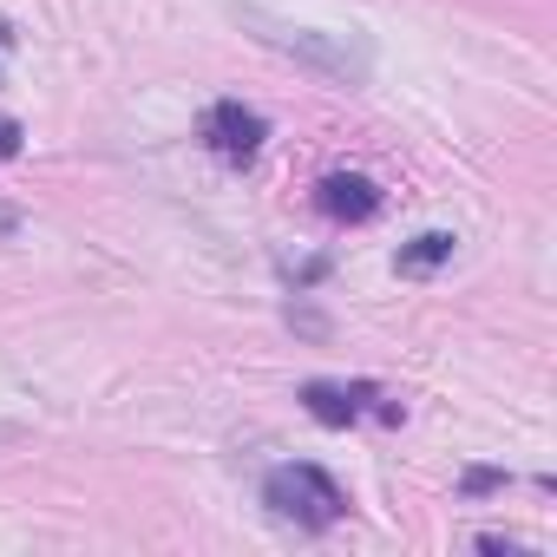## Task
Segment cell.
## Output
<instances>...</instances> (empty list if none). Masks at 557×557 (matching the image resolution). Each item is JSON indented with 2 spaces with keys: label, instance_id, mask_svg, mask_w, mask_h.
<instances>
[{
  "label": "cell",
  "instance_id": "6da1fadb",
  "mask_svg": "<svg viewBox=\"0 0 557 557\" xmlns=\"http://www.w3.org/2000/svg\"><path fill=\"white\" fill-rule=\"evenodd\" d=\"M262 505L275 518H289L296 531H329L348 518V492L335 485V472L309 466V459H289V466H269L262 479Z\"/></svg>",
  "mask_w": 557,
  "mask_h": 557
},
{
  "label": "cell",
  "instance_id": "7a4b0ae2",
  "mask_svg": "<svg viewBox=\"0 0 557 557\" xmlns=\"http://www.w3.org/2000/svg\"><path fill=\"white\" fill-rule=\"evenodd\" d=\"M302 407L322 426H361V420L400 426L407 420V407L387 387H374V381H302Z\"/></svg>",
  "mask_w": 557,
  "mask_h": 557
},
{
  "label": "cell",
  "instance_id": "3957f363",
  "mask_svg": "<svg viewBox=\"0 0 557 557\" xmlns=\"http://www.w3.org/2000/svg\"><path fill=\"white\" fill-rule=\"evenodd\" d=\"M197 138H203V151H210L216 164H230V171H249V164L262 158L269 119H262L256 106H243V99H216V106L197 119Z\"/></svg>",
  "mask_w": 557,
  "mask_h": 557
},
{
  "label": "cell",
  "instance_id": "277c9868",
  "mask_svg": "<svg viewBox=\"0 0 557 557\" xmlns=\"http://www.w3.org/2000/svg\"><path fill=\"white\" fill-rule=\"evenodd\" d=\"M256 27H262L269 47H283L289 60H302V66H315V73H329V79H348V86L368 79V53H361V47H342V40L309 34V27H269V21H256Z\"/></svg>",
  "mask_w": 557,
  "mask_h": 557
},
{
  "label": "cell",
  "instance_id": "5b68a950",
  "mask_svg": "<svg viewBox=\"0 0 557 557\" xmlns=\"http://www.w3.org/2000/svg\"><path fill=\"white\" fill-rule=\"evenodd\" d=\"M315 210L329 223H368V216H381V184L361 171H329L315 184Z\"/></svg>",
  "mask_w": 557,
  "mask_h": 557
},
{
  "label": "cell",
  "instance_id": "8992f818",
  "mask_svg": "<svg viewBox=\"0 0 557 557\" xmlns=\"http://www.w3.org/2000/svg\"><path fill=\"white\" fill-rule=\"evenodd\" d=\"M453 249H459V236H453V230H420L413 243H400L394 275H407V283H426V275H440V269L453 262Z\"/></svg>",
  "mask_w": 557,
  "mask_h": 557
},
{
  "label": "cell",
  "instance_id": "52a82bcc",
  "mask_svg": "<svg viewBox=\"0 0 557 557\" xmlns=\"http://www.w3.org/2000/svg\"><path fill=\"white\" fill-rule=\"evenodd\" d=\"M498 485H505V472H498V466H472V472L459 479V492H466V498H485V492H498Z\"/></svg>",
  "mask_w": 557,
  "mask_h": 557
},
{
  "label": "cell",
  "instance_id": "ba28073f",
  "mask_svg": "<svg viewBox=\"0 0 557 557\" xmlns=\"http://www.w3.org/2000/svg\"><path fill=\"white\" fill-rule=\"evenodd\" d=\"M21 145H27L21 119H8V112H0V164H8V158H21Z\"/></svg>",
  "mask_w": 557,
  "mask_h": 557
}]
</instances>
